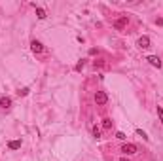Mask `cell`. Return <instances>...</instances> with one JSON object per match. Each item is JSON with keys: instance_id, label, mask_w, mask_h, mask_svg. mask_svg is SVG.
Instances as JSON below:
<instances>
[{"instance_id": "14", "label": "cell", "mask_w": 163, "mask_h": 161, "mask_svg": "<svg viewBox=\"0 0 163 161\" xmlns=\"http://www.w3.org/2000/svg\"><path fill=\"white\" fill-rule=\"evenodd\" d=\"M17 93H19V95H23V97H25V95H29V87H23V89H19Z\"/></svg>"}, {"instance_id": "4", "label": "cell", "mask_w": 163, "mask_h": 161, "mask_svg": "<svg viewBox=\"0 0 163 161\" xmlns=\"http://www.w3.org/2000/svg\"><path fill=\"white\" fill-rule=\"evenodd\" d=\"M127 23H129V21H127V17H119V19H116V21H114V29L123 31L125 27H127Z\"/></svg>"}, {"instance_id": "5", "label": "cell", "mask_w": 163, "mask_h": 161, "mask_svg": "<svg viewBox=\"0 0 163 161\" xmlns=\"http://www.w3.org/2000/svg\"><path fill=\"white\" fill-rule=\"evenodd\" d=\"M137 46H139V47H142V50L150 47V38H148V36H140V38L137 40Z\"/></svg>"}, {"instance_id": "15", "label": "cell", "mask_w": 163, "mask_h": 161, "mask_svg": "<svg viewBox=\"0 0 163 161\" xmlns=\"http://www.w3.org/2000/svg\"><path fill=\"white\" fill-rule=\"evenodd\" d=\"M116 138H119V140H125V133H122V131H119V133H116Z\"/></svg>"}, {"instance_id": "1", "label": "cell", "mask_w": 163, "mask_h": 161, "mask_svg": "<svg viewBox=\"0 0 163 161\" xmlns=\"http://www.w3.org/2000/svg\"><path fill=\"white\" fill-rule=\"evenodd\" d=\"M122 152L125 153V156H133V153L139 152V148H137V144H133V142H125L122 146Z\"/></svg>"}, {"instance_id": "3", "label": "cell", "mask_w": 163, "mask_h": 161, "mask_svg": "<svg viewBox=\"0 0 163 161\" xmlns=\"http://www.w3.org/2000/svg\"><path fill=\"white\" fill-rule=\"evenodd\" d=\"M31 50L36 53V55H40V53H44V46H42V42L32 40V42H31Z\"/></svg>"}, {"instance_id": "12", "label": "cell", "mask_w": 163, "mask_h": 161, "mask_svg": "<svg viewBox=\"0 0 163 161\" xmlns=\"http://www.w3.org/2000/svg\"><path fill=\"white\" fill-rule=\"evenodd\" d=\"M93 137L95 138H101V129H99V127H93Z\"/></svg>"}, {"instance_id": "7", "label": "cell", "mask_w": 163, "mask_h": 161, "mask_svg": "<svg viewBox=\"0 0 163 161\" xmlns=\"http://www.w3.org/2000/svg\"><path fill=\"white\" fill-rule=\"evenodd\" d=\"M10 106H11V99H10V97H0V108L8 110Z\"/></svg>"}, {"instance_id": "11", "label": "cell", "mask_w": 163, "mask_h": 161, "mask_svg": "<svg viewBox=\"0 0 163 161\" xmlns=\"http://www.w3.org/2000/svg\"><path fill=\"white\" fill-rule=\"evenodd\" d=\"M93 66H95V68H101V66H104V61H103V59L95 61V63H93Z\"/></svg>"}, {"instance_id": "9", "label": "cell", "mask_w": 163, "mask_h": 161, "mask_svg": "<svg viewBox=\"0 0 163 161\" xmlns=\"http://www.w3.org/2000/svg\"><path fill=\"white\" fill-rule=\"evenodd\" d=\"M103 127H104L106 131L112 129V120H110V118H104V120H103Z\"/></svg>"}, {"instance_id": "2", "label": "cell", "mask_w": 163, "mask_h": 161, "mask_svg": "<svg viewBox=\"0 0 163 161\" xmlns=\"http://www.w3.org/2000/svg\"><path fill=\"white\" fill-rule=\"evenodd\" d=\"M95 102L99 104V106H103V104L108 102V95H106L104 91H97L95 93Z\"/></svg>"}, {"instance_id": "10", "label": "cell", "mask_w": 163, "mask_h": 161, "mask_svg": "<svg viewBox=\"0 0 163 161\" xmlns=\"http://www.w3.org/2000/svg\"><path fill=\"white\" fill-rule=\"evenodd\" d=\"M36 15H38V19H46V17H47L44 8H36Z\"/></svg>"}, {"instance_id": "13", "label": "cell", "mask_w": 163, "mask_h": 161, "mask_svg": "<svg viewBox=\"0 0 163 161\" xmlns=\"http://www.w3.org/2000/svg\"><path fill=\"white\" fill-rule=\"evenodd\" d=\"M137 135H139V137H142V138H144V140H148V137H146V133H144L142 129H137Z\"/></svg>"}, {"instance_id": "6", "label": "cell", "mask_w": 163, "mask_h": 161, "mask_svg": "<svg viewBox=\"0 0 163 161\" xmlns=\"http://www.w3.org/2000/svg\"><path fill=\"white\" fill-rule=\"evenodd\" d=\"M146 61H148V63H150V65H152V66H158V68H161V59L158 57V55H150V57H148Z\"/></svg>"}, {"instance_id": "8", "label": "cell", "mask_w": 163, "mask_h": 161, "mask_svg": "<svg viewBox=\"0 0 163 161\" xmlns=\"http://www.w3.org/2000/svg\"><path fill=\"white\" fill-rule=\"evenodd\" d=\"M8 148L10 150H19L21 148V140H10L8 142Z\"/></svg>"}, {"instance_id": "18", "label": "cell", "mask_w": 163, "mask_h": 161, "mask_svg": "<svg viewBox=\"0 0 163 161\" xmlns=\"http://www.w3.org/2000/svg\"><path fill=\"white\" fill-rule=\"evenodd\" d=\"M119 161H129V157H122V159H119Z\"/></svg>"}, {"instance_id": "17", "label": "cell", "mask_w": 163, "mask_h": 161, "mask_svg": "<svg viewBox=\"0 0 163 161\" xmlns=\"http://www.w3.org/2000/svg\"><path fill=\"white\" fill-rule=\"evenodd\" d=\"M82 68H83V61H82V63H78V65H76V70H82Z\"/></svg>"}, {"instance_id": "16", "label": "cell", "mask_w": 163, "mask_h": 161, "mask_svg": "<svg viewBox=\"0 0 163 161\" xmlns=\"http://www.w3.org/2000/svg\"><path fill=\"white\" fill-rule=\"evenodd\" d=\"M158 116H159V120H161V123H163V108H161V106H158Z\"/></svg>"}]
</instances>
